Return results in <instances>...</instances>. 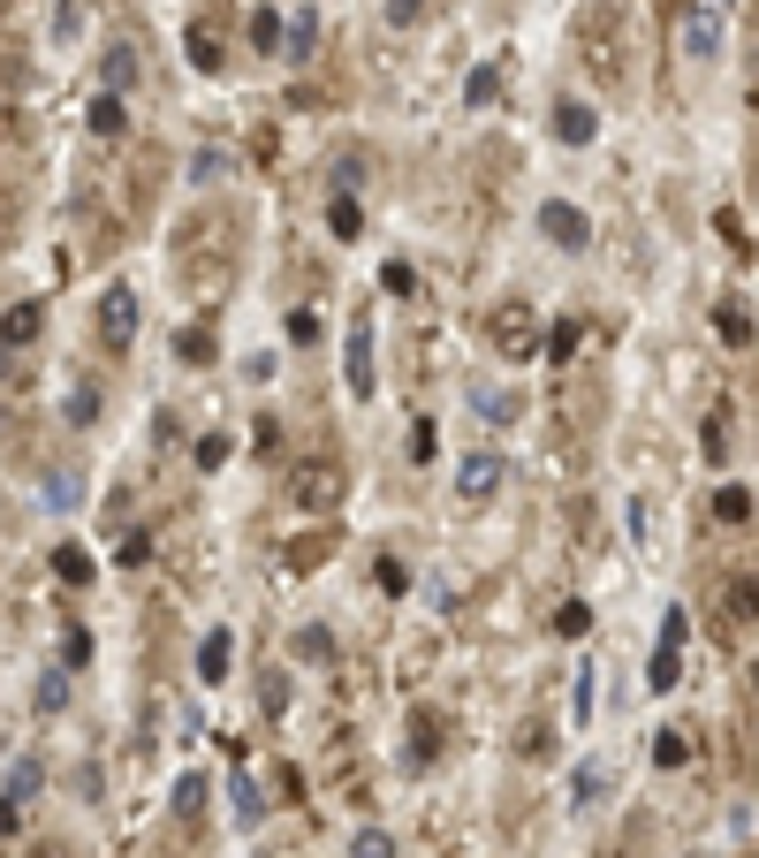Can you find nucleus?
Here are the masks:
<instances>
[{
  "instance_id": "obj_14",
  "label": "nucleus",
  "mask_w": 759,
  "mask_h": 858,
  "mask_svg": "<svg viewBox=\"0 0 759 858\" xmlns=\"http://www.w3.org/2000/svg\"><path fill=\"white\" fill-rule=\"evenodd\" d=\"M85 129H91V137H107V145H115V137H129V107L115 99V91H99V99L85 107Z\"/></svg>"
},
{
  "instance_id": "obj_6",
  "label": "nucleus",
  "mask_w": 759,
  "mask_h": 858,
  "mask_svg": "<svg viewBox=\"0 0 759 858\" xmlns=\"http://www.w3.org/2000/svg\"><path fill=\"white\" fill-rule=\"evenodd\" d=\"M342 387H349L357 403H365V395L379 387V373H373V327H365V319L342 335Z\"/></svg>"
},
{
  "instance_id": "obj_44",
  "label": "nucleus",
  "mask_w": 759,
  "mask_h": 858,
  "mask_svg": "<svg viewBox=\"0 0 759 858\" xmlns=\"http://www.w3.org/2000/svg\"><path fill=\"white\" fill-rule=\"evenodd\" d=\"M198 464H206V472L228 464V433H206V441H198Z\"/></svg>"
},
{
  "instance_id": "obj_8",
  "label": "nucleus",
  "mask_w": 759,
  "mask_h": 858,
  "mask_svg": "<svg viewBox=\"0 0 759 858\" xmlns=\"http://www.w3.org/2000/svg\"><path fill=\"white\" fill-rule=\"evenodd\" d=\"M502 456H494V448H471L464 464H456V494H464V502H486V494H494V486H502Z\"/></svg>"
},
{
  "instance_id": "obj_25",
  "label": "nucleus",
  "mask_w": 759,
  "mask_h": 858,
  "mask_svg": "<svg viewBox=\"0 0 759 858\" xmlns=\"http://www.w3.org/2000/svg\"><path fill=\"white\" fill-rule=\"evenodd\" d=\"M252 46L258 53H282V8H258L252 16Z\"/></svg>"
},
{
  "instance_id": "obj_27",
  "label": "nucleus",
  "mask_w": 759,
  "mask_h": 858,
  "mask_svg": "<svg viewBox=\"0 0 759 858\" xmlns=\"http://www.w3.org/2000/svg\"><path fill=\"white\" fill-rule=\"evenodd\" d=\"M327 228H335L342 244H349V236L365 228V214H357V198H327Z\"/></svg>"
},
{
  "instance_id": "obj_49",
  "label": "nucleus",
  "mask_w": 759,
  "mask_h": 858,
  "mask_svg": "<svg viewBox=\"0 0 759 858\" xmlns=\"http://www.w3.org/2000/svg\"><path fill=\"white\" fill-rule=\"evenodd\" d=\"M289 343H319V319L312 312H289Z\"/></svg>"
},
{
  "instance_id": "obj_55",
  "label": "nucleus",
  "mask_w": 759,
  "mask_h": 858,
  "mask_svg": "<svg viewBox=\"0 0 759 858\" xmlns=\"http://www.w3.org/2000/svg\"><path fill=\"white\" fill-rule=\"evenodd\" d=\"M752 707H759V669H752Z\"/></svg>"
},
{
  "instance_id": "obj_7",
  "label": "nucleus",
  "mask_w": 759,
  "mask_h": 858,
  "mask_svg": "<svg viewBox=\"0 0 759 858\" xmlns=\"http://www.w3.org/2000/svg\"><path fill=\"white\" fill-rule=\"evenodd\" d=\"M540 236H548V244H562V252H585V244H592V220L578 214V206L548 198V206H540Z\"/></svg>"
},
{
  "instance_id": "obj_22",
  "label": "nucleus",
  "mask_w": 759,
  "mask_h": 858,
  "mask_svg": "<svg viewBox=\"0 0 759 858\" xmlns=\"http://www.w3.org/2000/svg\"><path fill=\"white\" fill-rule=\"evenodd\" d=\"M752 510H759L752 486H714V516H721V524H752Z\"/></svg>"
},
{
  "instance_id": "obj_26",
  "label": "nucleus",
  "mask_w": 759,
  "mask_h": 858,
  "mask_svg": "<svg viewBox=\"0 0 759 858\" xmlns=\"http://www.w3.org/2000/svg\"><path fill=\"white\" fill-rule=\"evenodd\" d=\"M653 760H661V768H683V760H691V730H661L653 737Z\"/></svg>"
},
{
  "instance_id": "obj_16",
  "label": "nucleus",
  "mask_w": 759,
  "mask_h": 858,
  "mask_svg": "<svg viewBox=\"0 0 759 858\" xmlns=\"http://www.w3.org/2000/svg\"><path fill=\"white\" fill-rule=\"evenodd\" d=\"M137 77H145V69H137V46H107V61H99V85L122 99V91L137 85Z\"/></svg>"
},
{
  "instance_id": "obj_40",
  "label": "nucleus",
  "mask_w": 759,
  "mask_h": 858,
  "mask_svg": "<svg viewBox=\"0 0 759 858\" xmlns=\"http://www.w3.org/2000/svg\"><path fill=\"white\" fill-rule=\"evenodd\" d=\"M91 418H99V387H77L69 395V426H91Z\"/></svg>"
},
{
  "instance_id": "obj_19",
  "label": "nucleus",
  "mask_w": 759,
  "mask_h": 858,
  "mask_svg": "<svg viewBox=\"0 0 759 858\" xmlns=\"http://www.w3.org/2000/svg\"><path fill=\"white\" fill-rule=\"evenodd\" d=\"M282 46H289V61H312V46H319V16L296 8L289 23H282Z\"/></svg>"
},
{
  "instance_id": "obj_32",
  "label": "nucleus",
  "mask_w": 759,
  "mask_h": 858,
  "mask_svg": "<svg viewBox=\"0 0 759 858\" xmlns=\"http://www.w3.org/2000/svg\"><path fill=\"white\" fill-rule=\"evenodd\" d=\"M296 661H327V653H335V639H327V631H319V623H304V631H296Z\"/></svg>"
},
{
  "instance_id": "obj_1",
  "label": "nucleus",
  "mask_w": 759,
  "mask_h": 858,
  "mask_svg": "<svg viewBox=\"0 0 759 858\" xmlns=\"http://www.w3.org/2000/svg\"><path fill=\"white\" fill-rule=\"evenodd\" d=\"M570 46H578V69H585L600 91H623L638 69V16L631 0H585L578 23H570Z\"/></svg>"
},
{
  "instance_id": "obj_11",
  "label": "nucleus",
  "mask_w": 759,
  "mask_h": 858,
  "mask_svg": "<svg viewBox=\"0 0 759 858\" xmlns=\"http://www.w3.org/2000/svg\"><path fill=\"white\" fill-rule=\"evenodd\" d=\"M441 737H448V714H441V707H418V714H411V768H433V760H441Z\"/></svg>"
},
{
  "instance_id": "obj_37",
  "label": "nucleus",
  "mask_w": 759,
  "mask_h": 858,
  "mask_svg": "<svg viewBox=\"0 0 759 858\" xmlns=\"http://www.w3.org/2000/svg\"><path fill=\"white\" fill-rule=\"evenodd\" d=\"M228 798H236V820H244V828H258V813H266V806H258L252 775H236V790H228Z\"/></svg>"
},
{
  "instance_id": "obj_4",
  "label": "nucleus",
  "mask_w": 759,
  "mask_h": 858,
  "mask_svg": "<svg viewBox=\"0 0 759 858\" xmlns=\"http://www.w3.org/2000/svg\"><path fill=\"white\" fill-rule=\"evenodd\" d=\"M486 343L502 349V357H524V349L540 343V312L532 304H494L486 312Z\"/></svg>"
},
{
  "instance_id": "obj_13",
  "label": "nucleus",
  "mask_w": 759,
  "mask_h": 858,
  "mask_svg": "<svg viewBox=\"0 0 759 858\" xmlns=\"http://www.w3.org/2000/svg\"><path fill=\"white\" fill-rule=\"evenodd\" d=\"M554 137H562V145H592V137H600V115H592L585 99H562V107H554Z\"/></svg>"
},
{
  "instance_id": "obj_30",
  "label": "nucleus",
  "mask_w": 759,
  "mask_h": 858,
  "mask_svg": "<svg viewBox=\"0 0 759 858\" xmlns=\"http://www.w3.org/2000/svg\"><path fill=\"white\" fill-rule=\"evenodd\" d=\"M554 631H562V639H585V631H592V608L585 601H562V608H554Z\"/></svg>"
},
{
  "instance_id": "obj_28",
  "label": "nucleus",
  "mask_w": 759,
  "mask_h": 858,
  "mask_svg": "<svg viewBox=\"0 0 759 858\" xmlns=\"http://www.w3.org/2000/svg\"><path fill=\"white\" fill-rule=\"evenodd\" d=\"M608 782H615V775H608V760H585V768H578V806L608 798Z\"/></svg>"
},
{
  "instance_id": "obj_5",
  "label": "nucleus",
  "mask_w": 759,
  "mask_h": 858,
  "mask_svg": "<svg viewBox=\"0 0 759 858\" xmlns=\"http://www.w3.org/2000/svg\"><path fill=\"white\" fill-rule=\"evenodd\" d=\"M99 343H107V349L137 343V289H129V282H115V289L99 297Z\"/></svg>"
},
{
  "instance_id": "obj_45",
  "label": "nucleus",
  "mask_w": 759,
  "mask_h": 858,
  "mask_svg": "<svg viewBox=\"0 0 759 858\" xmlns=\"http://www.w3.org/2000/svg\"><path fill=\"white\" fill-rule=\"evenodd\" d=\"M39 707H46V714H61V707H69V677H46V684H39Z\"/></svg>"
},
{
  "instance_id": "obj_20",
  "label": "nucleus",
  "mask_w": 759,
  "mask_h": 858,
  "mask_svg": "<svg viewBox=\"0 0 759 858\" xmlns=\"http://www.w3.org/2000/svg\"><path fill=\"white\" fill-rule=\"evenodd\" d=\"M228 661H236V639H228V631H213V639L198 645V677L220 684V677H228Z\"/></svg>"
},
{
  "instance_id": "obj_34",
  "label": "nucleus",
  "mask_w": 759,
  "mask_h": 858,
  "mask_svg": "<svg viewBox=\"0 0 759 858\" xmlns=\"http://www.w3.org/2000/svg\"><path fill=\"white\" fill-rule=\"evenodd\" d=\"M349 858H395V836H387V828H357Z\"/></svg>"
},
{
  "instance_id": "obj_38",
  "label": "nucleus",
  "mask_w": 759,
  "mask_h": 858,
  "mask_svg": "<svg viewBox=\"0 0 759 858\" xmlns=\"http://www.w3.org/2000/svg\"><path fill=\"white\" fill-rule=\"evenodd\" d=\"M85 8H91V0H61V16H53V39H61V46L85 31Z\"/></svg>"
},
{
  "instance_id": "obj_29",
  "label": "nucleus",
  "mask_w": 759,
  "mask_h": 858,
  "mask_svg": "<svg viewBox=\"0 0 759 858\" xmlns=\"http://www.w3.org/2000/svg\"><path fill=\"white\" fill-rule=\"evenodd\" d=\"M39 782H46V768H39V760H23V768L8 775V806H23V798H39Z\"/></svg>"
},
{
  "instance_id": "obj_35",
  "label": "nucleus",
  "mask_w": 759,
  "mask_h": 858,
  "mask_svg": "<svg viewBox=\"0 0 759 858\" xmlns=\"http://www.w3.org/2000/svg\"><path fill=\"white\" fill-rule=\"evenodd\" d=\"M258 707H266V714H289V677H282V669H266V684H258Z\"/></svg>"
},
{
  "instance_id": "obj_41",
  "label": "nucleus",
  "mask_w": 759,
  "mask_h": 858,
  "mask_svg": "<svg viewBox=\"0 0 759 858\" xmlns=\"http://www.w3.org/2000/svg\"><path fill=\"white\" fill-rule=\"evenodd\" d=\"M319 555H327V540H319V532H304V540L289 548V570H312Z\"/></svg>"
},
{
  "instance_id": "obj_2",
  "label": "nucleus",
  "mask_w": 759,
  "mask_h": 858,
  "mask_svg": "<svg viewBox=\"0 0 759 858\" xmlns=\"http://www.w3.org/2000/svg\"><path fill=\"white\" fill-rule=\"evenodd\" d=\"M289 494H296V510H312V516L342 510V456H335V448L304 456V464L289 472Z\"/></svg>"
},
{
  "instance_id": "obj_48",
  "label": "nucleus",
  "mask_w": 759,
  "mask_h": 858,
  "mask_svg": "<svg viewBox=\"0 0 759 858\" xmlns=\"http://www.w3.org/2000/svg\"><path fill=\"white\" fill-rule=\"evenodd\" d=\"M258 456H282V418H258Z\"/></svg>"
},
{
  "instance_id": "obj_17",
  "label": "nucleus",
  "mask_w": 759,
  "mask_h": 858,
  "mask_svg": "<svg viewBox=\"0 0 759 858\" xmlns=\"http://www.w3.org/2000/svg\"><path fill=\"white\" fill-rule=\"evenodd\" d=\"M183 46H190V69H220V23H206V16H198V23H190V31H183Z\"/></svg>"
},
{
  "instance_id": "obj_47",
  "label": "nucleus",
  "mask_w": 759,
  "mask_h": 858,
  "mask_svg": "<svg viewBox=\"0 0 759 858\" xmlns=\"http://www.w3.org/2000/svg\"><path fill=\"white\" fill-rule=\"evenodd\" d=\"M418 16H425V0H387V23H395V31H411Z\"/></svg>"
},
{
  "instance_id": "obj_3",
  "label": "nucleus",
  "mask_w": 759,
  "mask_h": 858,
  "mask_svg": "<svg viewBox=\"0 0 759 858\" xmlns=\"http://www.w3.org/2000/svg\"><path fill=\"white\" fill-rule=\"evenodd\" d=\"M683 639H691V615L669 608V615H661V645H653V661H645V684H653V691L683 684Z\"/></svg>"
},
{
  "instance_id": "obj_52",
  "label": "nucleus",
  "mask_w": 759,
  "mask_h": 858,
  "mask_svg": "<svg viewBox=\"0 0 759 858\" xmlns=\"http://www.w3.org/2000/svg\"><path fill=\"white\" fill-rule=\"evenodd\" d=\"M31 858H77L69 844H31Z\"/></svg>"
},
{
  "instance_id": "obj_53",
  "label": "nucleus",
  "mask_w": 759,
  "mask_h": 858,
  "mask_svg": "<svg viewBox=\"0 0 759 858\" xmlns=\"http://www.w3.org/2000/svg\"><path fill=\"white\" fill-rule=\"evenodd\" d=\"M16 381V349H0V387Z\"/></svg>"
},
{
  "instance_id": "obj_39",
  "label": "nucleus",
  "mask_w": 759,
  "mask_h": 858,
  "mask_svg": "<svg viewBox=\"0 0 759 858\" xmlns=\"http://www.w3.org/2000/svg\"><path fill=\"white\" fill-rule=\"evenodd\" d=\"M570 722H578V730L592 722V669H578V684H570Z\"/></svg>"
},
{
  "instance_id": "obj_31",
  "label": "nucleus",
  "mask_w": 759,
  "mask_h": 858,
  "mask_svg": "<svg viewBox=\"0 0 759 858\" xmlns=\"http://www.w3.org/2000/svg\"><path fill=\"white\" fill-rule=\"evenodd\" d=\"M494 91H502V69H494V61H486V69H471V85H464L471 107H494Z\"/></svg>"
},
{
  "instance_id": "obj_9",
  "label": "nucleus",
  "mask_w": 759,
  "mask_h": 858,
  "mask_svg": "<svg viewBox=\"0 0 759 858\" xmlns=\"http://www.w3.org/2000/svg\"><path fill=\"white\" fill-rule=\"evenodd\" d=\"M39 335H46V304L39 297H23V304L0 312V349H31Z\"/></svg>"
},
{
  "instance_id": "obj_21",
  "label": "nucleus",
  "mask_w": 759,
  "mask_h": 858,
  "mask_svg": "<svg viewBox=\"0 0 759 858\" xmlns=\"http://www.w3.org/2000/svg\"><path fill=\"white\" fill-rule=\"evenodd\" d=\"M175 820H183V828L206 820V775H183V782H175Z\"/></svg>"
},
{
  "instance_id": "obj_18",
  "label": "nucleus",
  "mask_w": 759,
  "mask_h": 858,
  "mask_svg": "<svg viewBox=\"0 0 759 858\" xmlns=\"http://www.w3.org/2000/svg\"><path fill=\"white\" fill-rule=\"evenodd\" d=\"M714 327H721V343H729V349L752 343V312H745V297H721L714 304Z\"/></svg>"
},
{
  "instance_id": "obj_10",
  "label": "nucleus",
  "mask_w": 759,
  "mask_h": 858,
  "mask_svg": "<svg viewBox=\"0 0 759 858\" xmlns=\"http://www.w3.org/2000/svg\"><path fill=\"white\" fill-rule=\"evenodd\" d=\"M745 623H759V570L721 585V631H745Z\"/></svg>"
},
{
  "instance_id": "obj_36",
  "label": "nucleus",
  "mask_w": 759,
  "mask_h": 858,
  "mask_svg": "<svg viewBox=\"0 0 759 858\" xmlns=\"http://www.w3.org/2000/svg\"><path fill=\"white\" fill-rule=\"evenodd\" d=\"M379 289H387V297H411V289H418V274H411L403 258H387V266H379Z\"/></svg>"
},
{
  "instance_id": "obj_50",
  "label": "nucleus",
  "mask_w": 759,
  "mask_h": 858,
  "mask_svg": "<svg viewBox=\"0 0 759 858\" xmlns=\"http://www.w3.org/2000/svg\"><path fill=\"white\" fill-rule=\"evenodd\" d=\"M8 236H16V198L0 190V252H8Z\"/></svg>"
},
{
  "instance_id": "obj_12",
  "label": "nucleus",
  "mask_w": 759,
  "mask_h": 858,
  "mask_svg": "<svg viewBox=\"0 0 759 858\" xmlns=\"http://www.w3.org/2000/svg\"><path fill=\"white\" fill-rule=\"evenodd\" d=\"M683 53H691V61H714L721 53V16L714 8H683Z\"/></svg>"
},
{
  "instance_id": "obj_43",
  "label": "nucleus",
  "mask_w": 759,
  "mask_h": 858,
  "mask_svg": "<svg viewBox=\"0 0 759 858\" xmlns=\"http://www.w3.org/2000/svg\"><path fill=\"white\" fill-rule=\"evenodd\" d=\"M373 578H379V593H403V585H411V570H403L395 555H379V570H373Z\"/></svg>"
},
{
  "instance_id": "obj_54",
  "label": "nucleus",
  "mask_w": 759,
  "mask_h": 858,
  "mask_svg": "<svg viewBox=\"0 0 759 858\" xmlns=\"http://www.w3.org/2000/svg\"><path fill=\"white\" fill-rule=\"evenodd\" d=\"M752 190H759V145H752Z\"/></svg>"
},
{
  "instance_id": "obj_33",
  "label": "nucleus",
  "mask_w": 759,
  "mask_h": 858,
  "mask_svg": "<svg viewBox=\"0 0 759 858\" xmlns=\"http://www.w3.org/2000/svg\"><path fill=\"white\" fill-rule=\"evenodd\" d=\"M175 357H183V365H206V357H213V335H206V327H183V335H175Z\"/></svg>"
},
{
  "instance_id": "obj_15",
  "label": "nucleus",
  "mask_w": 759,
  "mask_h": 858,
  "mask_svg": "<svg viewBox=\"0 0 759 858\" xmlns=\"http://www.w3.org/2000/svg\"><path fill=\"white\" fill-rule=\"evenodd\" d=\"M228 175H236V152H228V145H198V152H190V183H198V190L228 183Z\"/></svg>"
},
{
  "instance_id": "obj_24",
  "label": "nucleus",
  "mask_w": 759,
  "mask_h": 858,
  "mask_svg": "<svg viewBox=\"0 0 759 858\" xmlns=\"http://www.w3.org/2000/svg\"><path fill=\"white\" fill-rule=\"evenodd\" d=\"M578 343H585V327H578V319H554L548 357H554V365H570V357H578Z\"/></svg>"
},
{
  "instance_id": "obj_46",
  "label": "nucleus",
  "mask_w": 759,
  "mask_h": 858,
  "mask_svg": "<svg viewBox=\"0 0 759 858\" xmlns=\"http://www.w3.org/2000/svg\"><path fill=\"white\" fill-rule=\"evenodd\" d=\"M61 661H69V669H77V661H91V631H77V623H69V639H61Z\"/></svg>"
},
{
  "instance_id": "obj_51",
  "label": "nucleus",
  "mask_w": 759,
  "mask_h": 858,
  "mask_svg": "<svg viewBox=\"0 0 759 858\" xmlns=\"http://www.w3.org/2000/svg\"><path fill=\"white\" fill-rule=\"evenodd\" d=\"M16 828H23V806H8V798H0V836H16Z\"/></svg>"
},
{
  "instance_id": "obj_23",
  "label": "nucleus",
  "mask_w": 759,
  "mask_h": 858,
  "mask_svg": "<svg viewBox=\"0 0 759 858\" xmlns=\"http://www.w3.org/2000/svg\"><path fill=\"white\" fill-rule=\"evenodd\" d=\"M53 578H61V585H85V578H91V555L77 548V540H69V548H53Z\"/></svg>"
},
{
  "instance_id": "obj_42",
  "label": "nucleus",
  "mask_w": 759,
  "mask_h": 858,
  "mask_svg": "<svg viewBox=\"0 0 759 858\" xmlns=\"http://www.w3.org/2000/svg\"><path fill=\"white\" fill-rule=\"evenodd\" d=\"M707 456H714V464L729 456V411H714V418H707Z\"/></svg>"
}]
</instances>
